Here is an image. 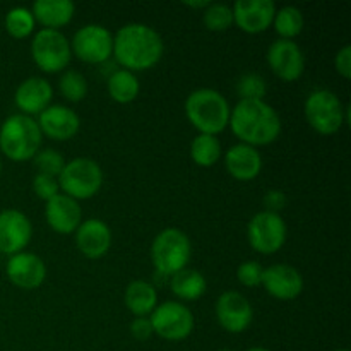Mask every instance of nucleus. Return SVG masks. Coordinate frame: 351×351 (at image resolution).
Segmentation results:
<instances>
[{"label": "nucleus", "instance_id": "obj_2", "mask_svg": "<svg viewBox=\"0 0 351 351\" xmlns=\"http://www.w3.org/2000/svg\"><path fill=\"white\" fill-rule=\"evenodd\" d=\"M232 132L249 146H266L281 134V120L276 110L264 99H240L230 112Z\"/></svg>", "mask_w": 351, "mask_h": 351}, {"label": "nucleus", "instance_id": "obj_26", "mask_svg": "<svg viewBox=\"0 0 351 351\" xmlns=\"http://www.w3.org/2000/svg\"><path fill=\"white\" fill-rule=\"evenodd\" d=\"M108 95L112 96L113 101L117 103H130L137 98L139 95V79L136 77V74L125 69H120L115 71L108 77Z\"/></svg>", "mask_w": 351, "mask_h": 351}, {"label": "nucleus", "instance_id": "obj_6", "mask_svg": "<svg viewBox=\"0 0 351 351\" xmlns=\"http://www.w3.org/2000/svg\"><path fill=\"white\" fill-rule=\"evenodd\" d=\"M57 182L58 187L69 197L75 199V201L89 199L101 189L103 170L95 160L74 158L69 163H65Z\"/></svg>", "mask_w": 351, "mask_h": 351}, {"label": "nucleus", "instance_id": "obj_43", "mask_svg": "<svg viewBox=\"0 0 351 351\" xmlns=\"http://www.w3.org/2000/svg\"><path fill=\"white\" fill-rule=\"evenodd\" d=\"M218 351H230V350H218Z\"/></svg>", "mask_w": 351, "mask_h": 351}, {"label": "nucleus", "instance_id": "obj_11", "mask_svg": "<svg viewBox=\"0 0 351 351\" xmlns=\"http://www.w3.org/2000/svg\"><path fill=\"white\" fill-rule=\"evenodd\" d=\"M71 50L88 64H103L113 53V36L99 24L79 27L71 43Z\"/></svg>", "mask_w": 351, "mask_h": 351}, {"label": "nucleus", "instance_id": "obj_24", "mask_svg": "<svg viewBox=\"0 0 351 351\" xmlns=\"http://www.w3.org/2000/svg\"><path fill=\"white\" fill-rule=\"evenodd\" d=\"M125 305L137 317H146L156 308L158 293L156 288L143 280H136L127 287Z\"/></svg>", "mask_w": 351, "mask_h": 351}, {"label": "nucleus", "instance_id": "obj_29", "mask_svg": "<svg viewBox=\"0 0 351 351\" xmlns=\"http://www.w3.org/2000/svg\"><path fill=\"white\" fill-rule=\"evenodd\" d=\"M34 17L29 9L26 7H14L7 12L5 16V29L10 36L17 38H27L34 31Z\"/></svg>", "mask_w": 351, "mask_h": 351}, {"label": "nucleus", "instance_id": "obj_23", "mask_svg": "<svg viewBox=\"0 0 351 351\" xmlns=\"http://www.w3.org/2000/svg\"><path fill=\"white\" fill-rule=\"evenodd\" d=\"M75 5L71 0H36L33 3L34 21L45 26V29H58L71 23Z\"/></svg>", "mask_w": 351, "mask_h": 351}, {"label": "nucleus", "instance_id": "obj_34", "mask_svg": "<svg viewBox=\"0 0 351 351\" xmlns=\"http://www.w3.org/2000/svg\"><path fill=\"white\" fill-rule=\"evenodd\" d=\"M263 273L264 267L261 266L256 261H247V263L240 264L239 269H237V278H239L240 283L247 288L259 287L263 283Z\"/></svg>", "mask_w": 351, "mask_h": 351}, {"label": "nucleus", "instance_id": "obj_31", "mask_svg": "<svg viewBox=\"0 0 351 351\" xmlns=\"http://www.w3.org/2000/svg\"><path fill=\"white\" fill-rule=\"evenodd\" d=\"M204 24L209 31H226L233 24V10L226 3H209L204 10Z\"/></svg>", "mask_w": 351, "mask_h": 351}, {"label": "nucleus", "instance_id": "obj_17", "mask_svg": "<svg viewBox=\"0 0 351 351\" xmlns=\"http://www.w3.org/2000/svg\"><path fill=\"white\" fill-rule=\"evenodd\" d=\"M5 273L10 283L16 287L23 288V290H34V288L41 287V283L45 281L47 266L36 254L19 252L10 256L5 266Z\"/></svg>", "mask_w": 351, "mask_h": 351}, {"label": "nucleus", "instance_id": "obj_38", "mask_svg": "<svg viewBox=\"0 0 351 351\" xmlns=\"http://www.w3.org/2000/svg\"><path fill=\"white\" fill-rule=\"evenodd\" d=\"M264 204L267 206L266 211L276 213L278 215V211H281L287 206V195L281 191H269L264 195Z\"/></svg>", "mask_w": 351, "mask_h": 351}, {"label": "nucleus", "instance_id": "obj_27", "mask_svg": "<svg viewBox=\"0 0 351 351\" xmlns=\"http://www.w3.org/2000/svg\"><path fill=\"white\" fill-rule=\"evenodd\" d=\"M191 156L199 167H213L221 156V144H219L218 137L209 136V134H199L191 144Z\"/></svg>", "mask_w": 351, "mask_h": 351}, {"label": "nucleus", "instance_id": "obj_36", "mask_svg": "<svg viewBox=\"0 0 351 351\" xmlns=\"http://www.w3.org/2000/svg\"><path fill=\"white\" fill-rule=\"evenodd\" d=\"M130 335H132L136 339H139V341H146V339H149L151 336L154 335L149 319L147 317L134 319L132 324H130Z\"/></svg>", "mask_w": 351, "mask_h": 351}, {"label": "nucleus", "instance_id": "obj_41", "mask_svg": "<svg viewBox=\"0 0 351 351\" xmlns=\"http://www.w3.org/2000/svg\"><path fill=\"white\" fill-rule=\"evenodd\" d=\"M0 173H2V160H0Z\"/></svg>", "mask_w": 351, "mask_h": 351}, {"label": "nucleus", "instance_id": "obj_14", "mask_svg": "<svg viewBox=\"0 0 351 351\" xmlns=\"http://www.w3.org/2000/svg\"><path fill=\"white\" fill-rule=\"evenodd\" d=\"M33 235V226L29 218L17 209L0 211V252L14 254L23 252Z\"/></svg>", "mask_w": 351, "mask_h": 351}, {"label": "nucleus", "instance_id": "obj_28", "mask_svg": "<svg viewBox=\"0 0 351 351\" xmlns=\"http://www.w3.org/2000/svg\"><path fill=\"white\" fill-rule=\"evenodd\" d=\"M273 24L281 40H291V38L298 36L304 29V16H302L300 9L293 5L281 7L280 10L274 12Z\"/></svg>", "mask_w": 351, "mask_h": 351}, {"label": "nucleus", "instance_id": "obj_19", "mask_svg": "<svg viewBox=\"0 0 351 351\" xmlns=\"http://www.w3.org/2000/svg\"><path fill=\"white\" fill-rule=\"evenodd\" d=\"M45 218H47V223L53 232L69 235V233H74L81 225V206L75 199L69 197V195L57 194L50 201H47Z\"/></svg>", "mask_w": 351, "mask_h": 351}, {"label": "nucleus", "instance_id": "obj_4", "mask_svg": "<svg viewBox=\"0 0 351 351\" xmlns=\"http://www.w3.org/2000/svg\"><path fill=\"white\" fill-rule=\"evenodd\" d=\"M41 137L43 134L33 117L14 113L0 127V151L12 161L31 160L40 149Z\"/></svg>", "mask_w": 351, "mask_h": 351}, {"label": "nucleus", "instance_id": "obj_37", "mask_svg": "<svg viewBox=\"0 0 351 351\" xmlns=\"http://www.w3.org/2000/svg\"><path fill=\"white\" fill-rule=\"evenodd\" d=\"M335 67H336V71H338L345 79L351 77V47L350 45L343 47L341 50L336 53Z\"/></svg>", "mask_w": 351, "mask_h": 351}, {"label": "nucleus", "instance_id": "obj_42", "mask_svg": "<svg viewBox=\"0 0 351 351\" xmlns=\"http://www.w3.org/2000/svg\"><path fill=\"white\" fill-rule=\"evenodd\" d=\"M336 351H348V350H336Z\"/></svg>", "mask_w": 351, "mask_h": 351}, {"label": "nucleus", "instance_id": "obj_5", "mask_svg": "<svg viewBox=\"0 0 351 351\" xmlns=\"http://www.w3.org/2000/svg\"><path fill=\"white\" fill-rule=\"evenodd\" d=\"M191 254V240L178 228H165L154 237L151 245V259L156 274L161 276H173L178 271L185 269Z\"/></svg>", "mask_w": 351, "mask_h": 351}, {"label": "nucleus", "instance_id": "obj_18", "mask_svg": "<svg viewBox=\"0 0 351 351\" xmlns=\"http://www.w3.org/2000/svg\"><path fill=\"white\" fill-rule=\"evenodd\" d=\"M38 127L41 134L53 141H69L79 132L81 120L77 113L69 106L51 105L38 117Z\"/></svg>", "mask_w": 351, "mask_h": 351}, {"label": "nucleus", "instance_id": "obj_22", "mask_svg": "<svg viewBox=\"0 0 351 351\" xmlns=\"http://www.w3.org/2000/svg\"><path fill=\"white\" fill-rule=\"evenodd\" d=\"M225 165L233 178L249 182L254 180L263 170V156L256 147L240 143L230 147L225 158Z\"/></svg>", "mask_w": 351, "mask_h": 351}, {"label": "nucleus", "instance_id": "obj_8", "mask_svg": "<svg viewBox=\"0 0 351 351\" xmlns=\"http://www.w3.org/2000/svg\"><path fill=\"white\" fill-rule=\"evenodd\" d=\"M31 55L41 71L60 72L71 62L72 50L67 38L58 29H40L31 41Z\"/></svg>", "mask_w": 351, "mask_h": 351}, {"label": "nucleus", "instance_id": "obj_39", "mask_svg": "<svg viewBox=\"0 0 351 351\" xmlns=\"http://www.w3.org/2000/svg\"><path fill=\"white\" fill-rule=\"evenodd\" d=\"M209 3H211V2H208V0H202V2H185V5L197 7V9H206V7H208Z\"/></svg>", "mask_w": 351, "mask_h": 351}, {"label": "nucleus", "instance_id": "obj_30", "mask_svg": "<svg viewBox=\"0 0 351 351\" xmlns=\"http://www.w3.org/2000/svg\"><path fill=\"white\" fill-rule=\"evenodd\" d=\"M58 89L69 101H82L88 95V81L77 71H65L58 81Z\"/></svg>", "mask_w": 351, "mask_h": 351}, {"label": "nucleus", "instance_id": "obj_25", "mask_svg": "<svg viewBox=\"0 0 351 351\" xmlns=\"http://www.w3.org/2000/svg\"><path fill=\"white\" fill-rule=\"evenodd\" d=\"M171 291L177 295L180 300H197L206 293L208 281L199 271L195 269H182L171 276L170 281Z\"/></svg>", "mask_w": 351, "mask_h": 351}, {"label": "nucleus", "instance_id": "obj_35", "mask_svg": "<svg viewBox=\"0 0 351 351\" xmlns=\"http://www.w3.org/2000/svg\"><path fill=\"white\" fill-rule=\"evenodd\" d=\"M33 191L43 201H50L51 197H55L57 194H60V187H58L57 178L48 177V175L38 173L33 178Z\"/></svg>", "mask_w": 351, "mask_h": 351}, {"label": "nucleus", "instance_id": "obj_15", "mask_svg": "<svg viewBox=\"0 0 351 351\" xmlns=\"http://www.w3.org/2000/svg\"><path fill=\"white\" fill-rule=\"evenodd\" d=\"M233 10V23L242 31L257 34L273 24L276 7L271 0H237Z\"/></svg>", "mask_w": 351, "mask_h": 351}, {"label": "nucleus", "instance_id": "obj_20", "mask_svg": "<svg viewBox=\"0 0 351 351\" xmlns=\"http://www.w3.org/2000/svg\"><path fill=\"white\" fill-rule=\"evenodd\" d=\"M75 243L77 249L89 259H99L108 252L112 245V232L108 225L98 218H89L81 221L75 230Z\"/></svg>", "mask_w": 351, "mask_h": 351}, {"label": "nucleus", "instance_id": "obj_32", "mask_svg": "<svg viewBox=\"0 0 351 351\" xmlns=\"http://www.w3.org/2000/svg\"><path fill=\"white\" fill-rule=\"evenodd\" d=\"M237 93L242 99H264L267 93L266 79L256 72L243 74L237 81Z\"/></svg>", "mask_w": 351, "mask_h": 351}, {"label": "nucleus", "instance_id": "obj_21", "mask_svg": "<svg viewBox=\"0 0 351 351\" xmlns=\"http://www.w3.org/2000/svg\"><path fill=\"white\" fill-rule=\"evenodd\" d=\"M51 98H53V89L50 82L43 77H29L21 82L14 95L17 108L24 115H40L45 108L50 106Z\"/></svg>", "mask_w": 351, "mask_h": 351}, {"label": "nucleus", "instance_id": "obj_12", "mask_svg": "<svg viewBox=\"0 0 351 351\" xmlns=\"http://www.w3.org/2000/svg\"><path fill=\"white\" fill-rule=\"evenodd\" d=\"M216 317L225 331L243 332L252 324V305L239 291H225L216 302Z\"/></svg>", "mask_w": 351, "mask_h": 351}, {"label": "nucleus", "instance_id": "obj_1", "mask_svg": "<svg viewBox=\"0 0 351 351\" xmlns=\"http://www.w3.org/2000/svg\"><path fill=\"white\" fill-rule=\"evenodd\" d=\"M113 55L125 71H146L160 62L163 40L160 33L147 24H125L113 38Z\"/></svg>", "mask_w": 351, "mask_h": 351}, {"label": "nucleus", "instance_id": "obj_3", "mask_svg": "<svg viewBox=\"0 0 351 351\" xmlns=\"http://www.w3.org/2000/svg\"><path fill=\"white\" fill-rule=\"evenodd\" d=\"M230 112L232 108L228 99L211 88L195 89L185 101L187 119L199 130V134L216 136L223 132L230 122Z\"/></svg>", "mask_w": 351, "mask_h": 351}, {"label": "nucleus", "instance_id": "obj_13", "mask_svg": "<svg viewBox=\"0 0 351 351\" xmlns=\"http://www.w3.org/2000/svg\"><path fill=\"white\" fill-rule=\"evenodd\" d=\"M267 62L274 74L283 81H297L305 69V57L302 48L291 40H276L267 50Z\"/></svg>", "mask_w": 351, "mask_h": 351}, {"label": "nucleus", "instance_id": "obj_40", "mask_svg": "<svg viewBox=\"0 0 351 351\" xmlns=\"http://www.w3.org/2000/svg\"><path fill=\"white\" fill-rule=\"evenodd\" d=\"M247 351H269V350H266V348H250V350H247Z\"/></svg>", "mask_w": 351, "mask_h": 351}, {"label": "nucleus", "instance_id": "obj_33", "mask_svg": "<svg viewBox=\"0 0 351 351\" xmlns=\"http://www.w3.org/2000/svg\"><path fill=\"white\" fill-rule=\"evenodd\" d=\"M34 167L38 168V173L48 175V177L58 178L65 167L64 156L55 149H43L34 154Z\"/></svg>", "mask_w": 351, "mask_h": 351}, {"label": "nucleus", "instance_id": "obj_9", "mask_svg": "<svg viewBox=\"0 0 351 351\" xmlns=\"http://www.w3.org/2000/svg\"><path fill=\"white\" fill-rule=\"evenodd\" d=\"M153 332L168 341H182L194 329V315L187 305L180 302H163L151 312Z\"/></svg>", "mask_w": 351, "mask_h": 351}, {"label": "nucleus", "instance_id": "obj_7", "mask_svg": "<svg viewBox=\"0 0 351 351\" xmlns=\"http://www.w3.org/2000/svg\"><path fill=\"white\" fill-rule=\"evenodd\" d=\"M305 119L314 130L324 136L336 134L345 123V106L329 89H315L305 99Z\"/></svg>", "mask_w": 351, "mask_h": 351}, {"label": "nucleus", "instance_id": "obj_16", "mask_svg": "<svg viewBox=\"0 0 351 351\" xmlns=\"http://www.w3.org/2000/svg\"><path fill=\"white\" fill-rule=\"evenodd\" d=\"M264 290L278 300H293L304 290V278L288 264H273L263 273Z\"/></svg>", "mask_w": 351, "mask_h": 351}, {"label": "nucleus", "instance_id": "obj_10", "mask_svg": "<svg viewBox=\"0 0 351 351\" xmlns=\"http://www.w3.org/2000/svg\"><path fill=\"white\" fill-rule=\"evenodd\" d=\"M247 237L256 252L269 256L278 252L287 242V223L276 213L261 211L249 221Z\"/></svg>", "mask_w": 351, "mask_h": 351}]
</instances>
